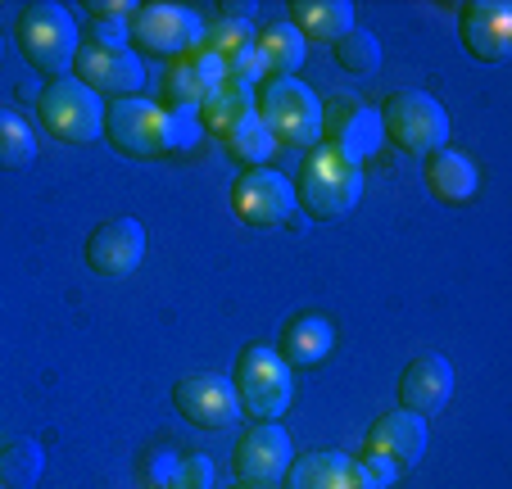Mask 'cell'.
I'll return each instance as SVG.
<instances>
[{
  "mask_svg": "<svg viewBox=\"0 0 512 489\" xmlns=\"http://www.w3.org/2000/svg\"><path fill=\"white\" fill-rule=\"evenodd\" d=\"M363 195V163L340 154L336 145H313L295 177V204L318 222H336Z\"/></svg>",
  "mask_w": 512,
  "mask_h": 489,
  "instance_id": "obj_1",
  "label": "cell"
},
{
  "mask_svg": "<svg viewBox=\"0 0 512 489\" xmlns=\"http://www.w3.org/2000/svg\"><path fill=\"white\" fill-rule=\"evenodd\" d=\"M254 118L272 132L277 145L309 150L322 141V100L300 77H268L254 91Z\"/></svg>",
  "mask_w": 512,
  "mask_h": 489,
  "instance_id": "obj_2",
  "label": "cell"
},
{
  "mask_svg": "<svg viewBox=\"0 0 512 489\" xmlns=\"http://www.w3.org/2000/svg\"><path fill=\"white\" fill-rule=\"evenodd\" d=\"M14 41H19V55L28 59L37 73H46L50 82L73 73V59H78V23L68 19V10L50 5V0H32L23 5L19 19H14Z\"/></svg>",
  "mask_w": 512,
  "mask_h": 489,
  "instance_id": "obj_3",
  "label": "cell"
},
{
  "mask_svg": "<svg viewBox=\"0 0 512 489\" xmlns=\"http://www.w3.org/2000/svg\"><path fill=\"white\" fill-rule=\"evenodd\" d=\"M381 114V136L386 141H395L404 154H417V159H426V154L445 150L449 141V109L440 105V100L431 96V91H390V100L377 109Z\"/></svg>",
  "mask_w": 512,
  "mask_h": 489,
  "instance_id": "obj_4",
  "label": "cell"
},
{
  "mask_svg": "<svg viewBox=\"0 0 512 489\" xmlns=\"http://www.w3.org/2000/svg\"><path fill=\"white\" fill-rule=\"evenodd\" d=\"M232 390H236V399H241L245 417L272 422V417H281L290 408V399H295V372L277 358V349L245 345L241 358H236Z\"/></svg>",
  "mask_w": 512,
  "mask_h": 489,
  "instance_id": "obj_5",
  "label": "cell"
},
{
  "mask_svg": "<svg viewBox=\"0 0 512 489\" xmlns=\"http://www.w3.org/2000/svg\"><path fill=\"white\" fill-rule=\"evenodd\" d=\"M37 118L55 141L91 145L105 136V100L87 91L78 77H59L37 96Z\"/></svg>",
  "mask_w": 512,
  "mask_h": 489,
  "instance_id": "obj_6",
  "label": "cell"
},
{
  "mask_svg": "<svg viewBox=\"0 0 512 489\" xmlns=\"http://www.w3.org/2000/svg\"><path fill=\"white\" fill-rule=\"evenodd\" d=\"M127 37L141 55H186V50H200L204 41V19L195 10H182V5H136V14L127 19Z\"/></svg>",
  "mask_w": 512,
  "mask_h": 489,
  "instance_id": "obj_7",
  "label": "cell"
},
{
  "mask_svg": "<svg viewBox=\"0 0 512 489\" xmlns=\"http://www.w3.org/2000/svg\"><path fill=\"white\" fill-rule=\"evenodd\" d=\"M105 141L132 159L168 154V109L155 100H109L105 105Z\"/></svg>",
  "mask_w": 512,
  "mask_h": 489,
  "instance_id": "obj_8",
  "label": "cell"
},
{
  "mask_svg": "<svg viewBox=\"0 0 512 489\" xmlns=\"http://www.w3.org/2000/svg\"><path fill=\"white\" fill-rule=\"evenodd\" d=\"M73 77L109 105V100H132L136 91L145 87V64H141V55H132L127 46L82 41L78 59H73Z\"/></svg>",
  "mask_w": 512,
  "mask_h": 489,
  "instance_id": "obj_9",
  "label": "cell"
},
{
  "mask_svg": "<svg viewBox=\"0 0 512 489\" xmlns=\"http://www.w3.org/2000/svg\"><path fill=\"white\" fill-rule=\"evenodd\" d=\"M232 209L245 227H286L295 222V186L272 168H254V173L236 177Z\"/></svg>",
  "mask_w": 512,
  "mask_h": 489,
  "instance_id": "obj_10",
  "label": "cell"
},
{
  "mask_svg": "<svg viewBox=\"0 0 512 489\" xmlns=\"http://www.w3.org/2000/svg\"><path fill=\"white\" fill-rule=\"evenodd\" d=\"M173 408L200 431H223L241 417V399H236L232 381L218 372H191L173 385Z\"/></svg>",
  "mask_w": 512,
  "mask_h": 489,
  "instance_id": "obj_11",
  "label": "cell"
},
{
  "mask_svg": "<svg viewBox=\"0 0 512 489\" xmlns=\"http://www.w3.org/2000/svg\"><path fill=\"white\" fill-rule=\"evenodd\" d=\"M290 462H295V444L277 422H254L232 449V471L241 485H277Z\"/></svg>",
  "mask_w": 512,
  "mask_h": 489,
  "instance_id": "obj_12",
  "label": "cell"
},
{
  "mask_svg": "<svg viewBox=\"0 0 512 489\" xmlns=\"http://www.w3.org/2000/svg\"><path fill=\"white\" fill-rule=\"evenodd\" d=\"M322 145H336L340 154H349L354 163L372 159L381 150V114L358 96H336L331 105H322Z\"/></svg>",
  "mask_w": 512,
  "mask_h": 489,
  "instance_id": "obj_13",
  "label": "cell"
},
{
  "mask_svg": "<svg viewBox=\"0 0 512 489\" xmlns=\"http://www.w3.org/2000/svg\"><path fill=\"white\" fill-rule=\"evenodd\" d=\"M82 259H87V272H96V277H105V281L127 277V272H136L145 259V227L136 218L100 222L87 236V245H82Z\"/></svg>",
  "mask_w": 512,
  "mask_h": 489,
  "instance_id": "obj_14",
  "label": "cell"
},
{
  "mask_svg": "<svg viewBox=\"0 0 512 489\" xmlns=\"http://www.w3.org/2000/svg\"><path fill=\"white\" fill-rule=\"evenodd\" d=\"M458 37L467 55L481 64H503L512 50V5L503 0H472L458 10Z\"/></svg>",
  "mask_w": 512,
  "mask_h": 489,
  "instance_id": "obj_15",
  "label": "cell"
},
{
  "mask_svg": "<svg viewBox=\"0 0 512 489\" xmlns=\"http://www.w3.org/2000/svg\"><path fill=\"white\" fill-rule=\"evenodd\" d=\"M426 440H431V435H426V417L395 408V413L377 417V422L368 426L363 453H372V458H386L390 467L404 476V471H413L417 462L426 458Z\"/></svg>",
  "mask_w": 512,
  "mask_h": 489,
  "instance_id": "obj_16",
  "label": "cell"
},
{
  "mask_svg": "<svg viewBox=\"0 0 512 489\" xmlns=\"http://www.w3.org/2000/svg\"><path fill=\"white\" fill-rule=\"evenodd\" d=\"M223 82H227L223 59L209 55V50H186V55H177L168 64V77H164L168 109H200Z\"/></svg>",
  "mask_w": 512,
  "mask_h": 489,
  "instance_id": "obj_17",
  "label": "cell"
},
{
  "mask_svg": "<svg viewBox=\"0 0 512 489\" xmlns=\"http://www.w3.org/2000/svg\"><path fill=\"white\" fill-rule=\"evenodd\" d=\"M454 399V367L440 354H422L399 372V408L417 417L440 413Z\"/></svg>",
  "mask_w": 512,
  "mask_h": 489,
  "instance_id": "obj_18",
  "label": "cell"
},
{
  "mask_svg": "<svg viewBox=\"0 0 512 489\" xmlns=\"http://www.w3.org/2000/svg\"><path fill=\"white\" fill-rule=\"evenodd\" d=\"M281 480H286V489H372L363 467H358V458L336 453V449L300 453Z\"/></svg>",
  "mask_w": 512,
  "mask_h": 489,
  "instance_id": "obj_19",
  "label": "cell"
},
{
  "mask_svg": "<svg viewBox=\"0 0 512 489\" xmlns=\"http://www.w3.org/2000/svg\"><path fill=\"white\" fill-rule=\"evenodd\" d=\"M422 177H426V191L435 195L440 204H472L476 200V191H481V173H476V163L467 159V154H458V150H435V154H426V163H422Z\"/></svg>",
  "mask_w": 512,
  "mask_h": 489,
  "instance_id": "obj_20",
  "label": "cell"
},
{
  "mask_svg": "<svg viewBox=\"0 0 512 489\" xmlns=\"http://www.w3.org/2000/svg\"><path fill=\"white\" fill-rule=\"evenodd\" d=\"M286 23L300 32L304 41H322V46H336L345 32L358 28L349 0H290Z\"/></svg>",
  "mask_w": 512,
  "mask_h": 489,
  "instance_id": "obj_21",
  "label": "cell"
},
{
  "mask_svg": "<svg viewBox=\"0 0 512 489\" xmlns=\"http://www.w3.org/2000/svg\"><path fill=\"white\" fill-rule=\"evenodd\" d=\"M331 345H336V326H331L327 317L304 313V317H295V322H286L277 358L290 367V372H304V367H318L322 358L331 354Z\"/></svg>",
  "mask_w": 512,
  "mask_h": 489,
  "instance_id": "obj_22",
  "label": "cell"
},
{
  "mask_svg": "<svg viewBox=\"0 0 512 489\" xmlns=\"http://www.w3.org/2000/svg\"><path fill=\"white\" fill-rule=\"evenodd\" d=\"M254 50H259L263 64H268V77H295L304 68V59H309V41L290 28L286 19L263 23V28L254 32Z\"/></svg>",
  "mask_w": 512,
  "mask_h": 489,
  "instance_id": "obj_23",
  "label": "cell"
},
{
  "mask_svg": "<svg viewBox=\"0 0 512 489\" xmlns=\"http://www.w3.org/2000/svg\"><path fill=\"white\" fill-rule=\"evenodd\" d=\"M195 114H200V127H209L213 136H223V141H227L236 127H245L254 118V87H241V82H232V77H227L223 87L213 91V96L204 100Z\"/></svg>",
  "mask_w": 512,
  "mask_h": 489,
  "instance_id": "obj_24",
  "label": "cell"
},
{
  "mask_svg": "<svg viewBox=\"0 0 512 489\" xmlns=\"http://www.w3.org/2000/svg\"><path fill=\"white\" fill-rule=\"evenodd\" d=\"M46 471V449L28 435L0 444V485L5 489H32Z\"/></svg>",
  "mask_w": 512,
  "mask_h": 489,
  "instance_id": "obj_25",
  "label": "cell"
},
{
  "mask_svg": "<svg viewBox=\"0 0 512 489\" xmlns=\"http://www.w3.org/2000/svg\"><path fill=\"white\" fill-rule=\"evenodd\" d=\"M37 159V136L14 109H0V173H19Z\"/></svg>",
  "mask_w": 512,
  "mask_h": 489,
  "instance_id": "obj_26",
  "label": "cell"
},
{
  "mask_svg": "<svg viewBox=\"0 0 512 489\" xmlns=\"http://www.w3.org/2000/svg\"><path fill=\"white\" fill-rule=\"evenodd\" d=\"M223 150H227V159H232V163H241L245 173H254V168H263V163L272 159L277 141H272V132L259 123V118H250L245 127H236V132L227 136Z\"/></svg>",
  "mask_w": 512,
  "mask_h": 489,
  "instance_id": "obj_27",
  "label": "cell"
},
{
  "mask_svg": "<svg viewBox=\"0 0 512 489\" xmlns=\"http://www.w3.org/2000/svg\"><path fill=\"white\" fill-rule=\"evenodd\" d=\"M336 64L354 77H372L381 68V41L368 28H354L336 41Z\"/></svg>",
  "mask_w": 512,
  "mask_h": 489,
  "instance_id": "obj_28",
  "label": "cell"
},
{
  "mask_svg": "<svg viewBox=\"0 0 512 489\" xmlns=\"http://www.w3.org/2000/svg\"><path fill=\"white\" fill-rule=\"evenodd\" d=\"M254 46V28L245 19H218V23H204V41L200 50H209V55L218 59H232L236 50Z\"/></svg>",
  "mask_w": 512,
  "mask_h": 489,
  "instance_id": "obj_29",
  "label": "cell"
},
{
  "mask_svg": "<svg viewBox=\"0 0 512 489\" xmlns=\"http://www.w3.org/2000/svg\"><path fill=\"white\" fill-rule=\"evenodd\" d=\"M223 68H227L232 82H241V87H259V82H268V64H263V55L254 46H245V50H236L232 59H223Z\"/></svg>",
  "mask_w": 512,
  "mask_h": 489,
  "instance_id": "obj_30",
  "label": "cell"
},
{
  "mask_svg": "<svg viewBox=\"0 0 512 489\" xmlns=\"http://www.w3.org/2000/svg\"><path fill=\"white\" fill-rule=\"evenodd\" d=\"M213 476H218V471H213V458L186 453L173 471V489H213Z\"/></svg>",
  "mask_w": 512,
  "mask_h": 489,
  "instance_id": "obj_31",
  "label": "cell"
},
{
  "mask_svg": "<svg viewBox=\"0 0 512 489\" xmlns=\"http://www.w3.org/2000/svg\"><path fill=\"white\" fill-rule=\"evenodd\" d=\"M200 141V114L195 109H168V150H191Z\"/></svg>",
  "mask_w": 512,
  "mask_h": 489,
  "instance_id": "obj_32",
  "label": "cell"
},
{
  "mask_svg": "<svg viewBox=\"0 0 512 489\" xmlns=\"http://www.w3.org/2000/svg\"><path fill=\"white\" fill-rule=\"evenodd\" d=\"M87 14L96 23H127L136 14V5H132V0H91Z\"/></svg>",
  "mask_w": 512,
  "mask_h": 489,
  "instance_id": "obj_33",
  "label": "cell"
},
{
  "mask_svg": "<svg viewBox=\"0 0 512 489\" xmlns=\"http://www.w3.org/2000/svg\"><path fill=\"white\" fill-rule=\"evenodd\" d=\"M358 467H363V476H368L372 489H390L399 480V471L390 467L386 458H372V453H363V458H358Z\"/></svg>",
  "mask_w": 512,
  "mask_h": 489,
  "instance_id": "obj_34",
  "label": "cell"
},
{
  "mask_svg": "<svg viewBox=\"0 0 512 489\" xmlns=\"http://www.w3.org/2000/svg\"><path fill=\"white\" fill-rule=\"evenodd\" d=\"M177 453H155V458H150V467H145V476H150V485L155 489H173V471H177Z\"/></svg>",
  "mask_w": 512,
  "mask_h": 489,
  "instance_id": "obj_35",
  "label": "cell"
},
{
  "mask_svg": "<svg viewBox=\"0 0 512 489\" xmlns=\"http://www.w3.org/2000/svg\"><path fill=\"white\" fill-rule=\"evenodd\" d=\"M123 37H127V23H96V32H91L96 46H123Z\"/></svg>",
  "mask_w": 512,
  "mask_h": 489,
  "instance_id": "obj_36",
  "label": "cell"
},
{
  "mask_svg": "<svg viewBox=\"0 0 512 489\" xmlns=\"http://www.w3.org/2000/svg\"><path fill=\"white\" fill-rule=\"evenodd\" d=\"M241 489H272V485H241Z\"/></svg>",
  "mask_w": 512,
  "mask_h": 489,
  "instance_id": "obj_37",
  "label": "cell"
},
{
  "mask_svg": "<svg viewBox=\"0 0 512 489\" xmlns=\"http://www.w3.org/2000/svg\"><path fill=\"white\" fill-rule=\"evenodd\" d=\"M0 50H5V41H0Z\"/></svg>",
  "mask_w": 512,
  "mask_h": 489,
  "instance_id": "obj_38",
  "label": "cell"
},
{
  "mask_svg": "<svg viewBox=\"0 0 512 489\" xmlns=\"http://www.w3.org/2000/svg\"><path fill=\"white\" fill-rule=\"evenodd\" d=\"M0 489H5V485H0Z\"/></svg>",
  "mask_w": 512,
  "mask_h": 489,
  "instance_id": "obj_39",
  "label": "cell"
}]
</instances>
